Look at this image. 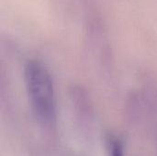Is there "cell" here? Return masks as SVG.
Here are the masks:
<instances>
[{
    "instance_id": "obj_1",
    "label": "cell",
    "mask_w": 157,
    "mask_h": 156,
    "mask_svg": "<svg viewBox=\"0 0 157 156\" xmlns=\"http://www.w3.org/2000/svg\"><path fill=\"white\" fill-rule=\"evenodd\" d=\"M24 80L29 102L38 122L47 130L55 128L56 96L49 70L39 61H29L25 67Z\"/></svg>"
},
{
    "instance_id": "obj_2",
    "label": "cell",
    "mask_w": 157,
    "mask_h": 156,
    "mask_svg": "<svg viewBox=\"0 0 157 156\" xmlns=\"http://www.w3.org/2000/svg\"><path fill=\"white\" fill-rule=\"evenodd\" d=\"M107 147L109 156H124V145L119 137L109 135L107 138Z\"/></svg>"
}]
</instances>
